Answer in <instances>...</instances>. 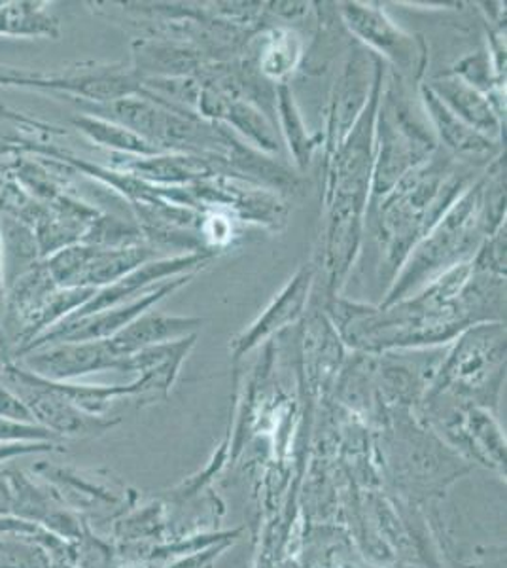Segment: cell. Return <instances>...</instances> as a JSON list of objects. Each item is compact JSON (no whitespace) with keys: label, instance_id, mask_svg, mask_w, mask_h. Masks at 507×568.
Masks as SVG:
<instances>
[{"label":"cell","instance_id":"cell-18","mask_svg":"<svg viewBox=\"0 0 507 568\" xmlns=\"http://www.w3.org/2000/svg\"><path fill=\"white\" fill-rule=\"evenodd\" d=\"M55 291H58V284L53 283L52 275L45 270L44 262L34 265L31 272L21 275L8 288V294L4 296L2 324L20 326L23 332L27 323L34 317V313L48 302V297L52 296Z\"/></svg>","mask_w":507,"mask_h":568},{"label":"cell","instance_id":"cell-17","mask_svg":"<svg viewBox=\"0 0 507 568\" xmlns=\"http://www.w3.org/2000/svg\"><path fill=\"white\" fill-rule=\"evenodd\" d=\"M155 258H161V251L149 243L125 246V248H97L95 246V252L85 267L80 286L99 291L109 284L116 283L128 273L135 272L136 267Z\"/></svg>","mask_w":507,"mask_h":568},{"label":"cell","instance_id":"cell-5","mask_svg":"<svg viewBox=\"0 0 507 568\" xmlns=\"http://www.w3.org/2000/svg\"><path fill=\"white\" fill-rule=\"evenodd\" d=\"M506 368V324L479 323L456 337L455 347L437 369L430 396L450 394L487 406L500 390Z\"/></svg>","mask_w":507,"mask_h":568},{"label":"cell","instance_id":"cell-6","mask_svg":"<svg viewBox=\"0 0 507 568\" xmlns=\"http://www.w3.org/2000/svg\"><path fill=\"white\" fill-rule=\"evenodd\" d=\"M339 13L343 26L356 37V42L379 55L391 71L404 78L407 84L423 80L428 67L424 39L396 26L377 4L345 2Z\"/></svg>","mask_w":507,"mask_h":568},{"label":"cell","instance_id":"cell-23","mask_svg":"<svg viewBox=\"0 0 507 568\" xmlns=\"http://www.w3.org/2000/svg\"><path fill=\"white\" fill-rule=\"evenodd\" d=\"M0 417L4 419L21 420V423H34L29 407L26 402L21 400L18 394L8 390V388H0Z\"/></svg>","mask_w":507,"mask_h":568},{"label":"cell","instance_id":"cell-24","mask_svg":"<svg viewBox=\"0 0 507 568\" xmlns=\"http://www.w3.org/2000/svg\"><path fill=\"white\" fill-rule=\"evenodd\" d=\"M29 142L23 141L20 135H16L10 128L0 123V158L10 154L13 150L27 149Z\"/></svg>","mask_w":507,"mask_h":568},{"label":"cell","instance_id":"cell-7","mask_svg":"<svg viewBox=\"0 0 507 568\" xmlns=\"http://www.w3.org/2000/svg\"><path fill=\"white\" fill-rule=\"evenodd\" d=\"M386 71V63L379 55L369 52L366 45L353 42L348 50L347 61L343 63L339 74L335 78L332 99H329L328 123L322 136L326 155L332 154L341 142L353 131L362 112L372 98L373 88Z\"/></svg>","mask_w":507,"mask_h":568},{"label":"cell","instance_id":"cell-14","mask_svg":"<svg viewBox=\"0 0 507 568\" xmlns=\"http://www.w3.org/2000/svg\"><path fill=\"white\" fill-rule=\"evenodd\" d=\"M203 318L182 317V315H163L155 311H146L141 317L129 323L122 332L109 339L110 347L120 358L135 355L139 351L163 343L179 342L192 336L201 328Z\"/></svg>","mask_w":507,"mask_h":568},{"label":"cell","instance_id":"cell-20","mask_svg":"<svg viewBox=\"0 0 507 568\" xmlns=\"http://www.w3.org/2000/svg\"><path fill=\"white\" fill-rule=\"evenodd\" d=\"M275 110H278L275 118L281 125L284 141L288 144L290 154L294 155V162L303 171L313 160L321 139L308 135L307 125L303 122L302 110L297 106L296 98H294L288 82L276 84Z\"/></svg>","mask_w":507,"mask_h":568},{"label":"cell","instance_id":"cell-8","mask_svg":"<svg viewBox=\"0 0 507 568\" xmlns=\"http://www.w3.org/2000/svg\"><path fill=\"white\" fill-rule=\"evenodd\" d=\"M195 273H186L180 277L171 278L165 284H161L160 288L144 294V296L135 297L128 304L116 305L110 310L99 311L93 315L85 317H67L61 323L55 324L52 329H45L44 334H40L37 339H32L26 345L21 353H31V351L45 347V345H55V343H82V342H103L116 336L118 332H122L129 323H133L135 318L141 317L142 313L152 310L154 305L160 304L161 300L171 296L174 292L180 291L182 286H186Z\"/></svg>","mask_w":507,"mask_h":568},{"label":"cell","instance_id":"cell-4","mask_svg":"<svg viewBox=\"0 0 507 568\" xmlns=\"http://www.w3.org/2000/svg\"><path fill=\"white\" fill-rule=\"evenodd\" d=\"M439 149L428 118L413 104L407 82L386 69L375 116L372 195L381 200L409 171L423 165Z\"/></svg>","mask_w":507,"mask_h":568},{"label":"cell","instance_id":"cell-25","mask_svg":"<svg viewBox=\"0 0 507 568\" xmlns=\"http://www.w3.org/2000/svg\"><path fill=\"white\" fill-rule=\"evenodd\" d=\"M4 296H7V286H4V264H2V248H0V326H2V315H4Z\"/></svg>","mask_w":507,"mask_h":568},{"label":"cell","instance_id":"cell-26","mask_svg":"<svg viewBox=\"0 0 507 568\" xmlns=\"http://www.w3.org/2000/svg\"><path fill=\"white\" fill-rule=\"evenodd\" d=\"M29 449H37V447H0V459H2V457H8V455H13V453L29 452Z\"/></svg>","mask_w":507,"mask_h":568},{"label":"cell","instance_id":"cell-21","mask_svg":"<svg viewBox=\"0 0 507 568\" xmlns=\"http://www.w3.org/2000/svg\"><path fill=\"white\" fill-rule=\"evenodd\" d=\"M72 125L82 131L90 141L95 142L103 149H110L114 154L123 155H155L161 154L160 150L152 146L150 142L141 136L131 133L118 123L107 122L103 118L77 116L72 118Z\"/></svg>","mask_w":507,"mask_h":568},{"label":"cell","instance_id":"cell-19","mask_svg":"<svg viewBox=\"0 0 507 568\" xmlns=\"http://www.w3.org/2000/svg\"><path fill=\"white\" fill-rule=\"evenodd\" d=\"M0 248L4 264V286L10 288L21 275L40 264V251L32 227L4 213L0 216Z\"/></svg>","mask_w":507,"mask_h":568},{"label":"cell","instance_id":"cell-27","mask_svg":"<svg viewBox=\"0 0 507 568\" xmlns=\"http://www.w3.org/2000/svg\"><path fill=\"white\" fill-rule=\"evenodd\" d=\"M0 116L8 118V120H18V122L32 123L27 118L13 116V114H7V110L0 109Z\"/></svg>","mask_w":507,"mask_h":568},{"label":"cell","instance_id":"cell-15","mask_svg":"<svg viewBox=\"0 0 507 568\" xmlns=\"http://www.w3.org/2000/svg\"><path fill=\"white\" fill-rule=\"evenodd\" d=\"M252 67L271 84H283L300 69L303 59L302 37L288 27H271L246 45Z\"/></svg>","mask_w":507,"mask_h":568},{"label":"cell","instance_id":"cell-10","mask_svg":"<svg viewBox=\"0 0 507 568\" xmlns=\"http://www.w3.org/2000/svg\"><path fill=\"white\" fill-rule=\"evenodd\" d=\"M8 377L16 394L26 402L34 420H40L58 433L85 434L103 430L112 423L95 419V415L84 414L63 394L52 387V383L42 379L31 372L18 368H7Z\"/></svg>","mask_w":507,"mask_h":568},{"label":"cell","instance_id":"cell-16","mask_svg":"<svg viewBox=\"0 0 507 568\" xmlns=\"http://www.w3.org/2000/svg\"><path fill=\"white\" fill-rule=\"evenodd\" d=\"M133 71L141 80L149 78H200L211 65L206 53L190 48V45L173 44V42H150L139 40L133 45Z\"/></svg>","mask_w":507,"mask_h":568},{"label":"cell","instance_id":"cell-2","mask_svg":"<svg viewBox=\"0 0 507 568\" xmlns=\"http://www.w3.org/2000/svg\"><path fill=\"white\" fill-rule=\"evenodd\" d=\"M476 169L437 149L423 165L409 171L381 200L369 201L366 226L375 230L385 273L394 281L418 241L474 182Z\"/></svg>","mask_w":507,"mask_h":568},{"label":"cell","instance_id":"cell-12","mask_svg":"<svg viewBox=\"0 0 507 568\" xmlns=\"http://www.w3.org/2000/svg\"><path fill=\"white\" fill-rule=\"evenodd\" d=\"M39 353L27 356V368L48 382L61 383L91 372L120 369L123 358L112 351L109 339L103 342L55 343L50 347H39Z\"/></svg>","mask_w":507,"mask_h":568},{"label":"cell","instance_id":"cell-28","mask_svg":"<svg viewBox=\"0 0 507 568\" xmlns=\"http://www.w3.org/2000/svg\"><path fill=\"white\" fill-rule=\"evenodd\" d=\"M0 173H2V165H0Z\"/></svg>","mask_w":507,"mask_h":568},{"label":"cell","instance_id":"cell-1","mask_svg":"<svg viewBox=\"0 0 507 568\" xmlns=\"http://www.w3.org/2000/svg\"><path fill=\"white\" fill-rule=\"evenodd\" d=\"M471 262L444 273L415 296L391 307L354 304L332 297L326 313L341 342L358 353L383 355L391 351L420 349L453 342L464 329L479 324L464 297Z\"/></svg>","mask_w":507,"mask_h":568},{"label":"cell","instance_id":"cell-11","mask_svg":"<svg viewBox=\"0 0 507 568\" xmlns=\"http://www.w3.org/2000/svg\"><path fill=\"white\" fill-rule=\"evenodd\" d=\"M420 101L437 142H444L445 152L474 169H487L500 158L501 142L471 130L468 123L456 118L426 84H420Z\"/></svg>","mask_w":507,"mask_h":568},{"label":"cell","instance_id":"cell-9","mask_svg":"<svg viewBox=\"0 0 507 568\" xmlns=\"http://www.w3.org/2000/svg\"><path fill=\"white\" fill-rule=\"evenodd\" d=\"M315 278V265H302L296 275L284 284L283 291L271 300V304L262 311V315L233 339V358H241L246 353H251L270 337L278 334L281 329L288 328L300 318L305 317Z\"/></svg>","mask_w":507,"mask_h":568},{"label":"cell","instance_id":"cell-13","mask_svg":"<svg viewBox=\"0 0 507 568\" xmlns=\"http://www.w3.org/2000/svg\"><path fill=\"white\" fill-rule=\"evenodd\" d=\"M426 85L434 91V95L456 118H460L464 123H468L471 130L488 136L490 141L500 142L501 116L496 112L490 101L483 93H479L476 88H471L464 80L455 77V74H449V72L439 74Z\"/></svg>","mask_w":507,"mask_h":568},{"label":"cell","instance_id":"cell-22","mask_svg":"<svg viewBox=\"0 0 507 568\" xmlns=\"http://www.w3.org/2000/svg\"><path fill=\"white\" fill-rule=\"evenodd\" d=\"M59 37L58 21L34 4H8L0 8V34Z\"/></svg>","mask_w":507,"mask_h":568},{"label":"cell","instance_id":"cell-3","mask_svg":"<svg viewBox=\"0 0 507 568\" xmlns=\"http://www.w3.org/2000/svg\"><path fill=\"white\" fill-rule=\"evenodd\" d=\"M506 220L490 214L485 201V173L453 203L432 232L413 246L379 307H391L415 296L444 273L468 264L488 235Z\"/></svg>","mask_w":507,"mask_h":568}]
</instances>
